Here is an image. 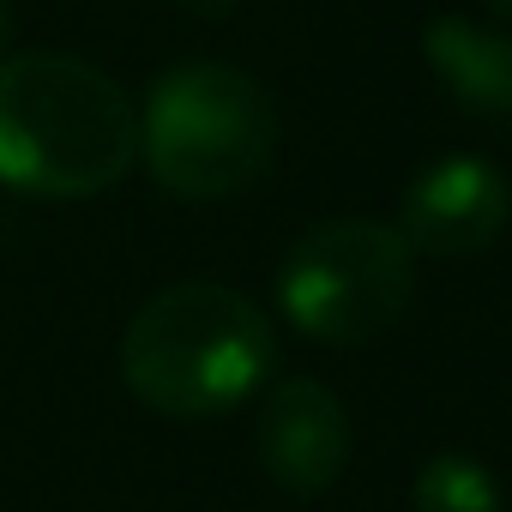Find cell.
<instances>
[{"label": "cell", "instance_id": "1", "mask_svg": "<svg viewBox=\"0 0 512 512\" xmlns=\"http://www.w3.org/2000/svg\"><path fill=\"white\" fill-rule=\"evenodd\" d=\"M139 157L133 97L79 55L0 61V187L91 199Z\"/></svg>", "mask_w": 512, "mask_h": 512}, {"label": "cell", "instance_id": "2", "mask_svg": "<svg viewBox=\"0 0 512 512\" xmlns=\"http://www.w3.org/2000/svg\"><path fill=\"white\" fill-rule=\"evenodd\" d=\"M278 368V332L266 308L229 284L157 290L121 338V374L139 404L163 416H223L247 404Z\"/></svg>", "mask_w": 512, "mask_h": 512}, {"label": "cell", "instance_id": "3", "mask_svg": "<svg viewBox=\"0 0 512 512\" xmlns=\"http://www.w3.org/2000/svg\"><path fill=\"white\" fill-rule=\"evenodd\" d=\"M151 175L181 199H229L266 175L278 151V109L241 67L187 61L151 85L139 115Z\"/></svg>", "mask_w": 512, "mask_h": 512}, {"label": "cell", "instance_id": "4", "mask_svg": "<svg viewBox=\"0 0 512 512\" xmlns=\"http://www.w3.org/2000/svg\"><path fill=\"white\" fill-rule=\"evenodd\" d=\"M410 302L416 253L380 217H326L278 266L284 320L326 350H362L386 338L410 314Z\"/></svg>", "mask_w": 512, "mask_h": 512}, {"label": "cell", "instance_id": "5", "mask_svg": "<svg viewBox=\"0 0 512 512\" xmlns=\"http://www.w3.org/2000/svg\"><path fill=\"white\" fill-rule=\"evenodd\" d=\"M512 217V187L488 157H440L428 163L398 205V235L404 247L428 253V260H470V253L494 247Z\"/></svg>", "mask_w": 512, "mask_h": 512}, {"label": "cell", "instance_id": "6", "mask_svg": "<svg viewBox=\"0 0 512 512\" xmlns=\"http://www.w3.org/2000/svg\"><path fill=\"white\" fill-rule=\"evenodd\" d=\"M260 464L296 500H314L344 476V464H350V410L338 404V392L326 380L290 374L266 392Z\"/></svg>", "mask_w": 512, "mask_h": 512}, {"label": "cell", "instance_id": "7", "mask_svg": "<svg viewBox=\"0 0 512 512\" xmlns=\"http://www.w3.org/2000/svg\"><path fill=\"white\" fill-rule=\"evenodd\" d=\"M422 61L434 67V79L446 85V97L464 115L512 121V37L506 31L440 13L422 31Z\"/></svg>", "mask_w": 512, "mask_h": 512}, {"label": "cell", "instance_id": "8", "mask_svg": "<svg viewBox=\"0 0 512 512\" xmlns=\"http://www.w3.org/2000/svg\"><path fill=\"white\" fill-rule=\"evenodd\" d=\"M410 500H416V512H506L500 476L482 458H464V452H434L416 470Z\"/></svg>", "mask_w": 512, "mask_h": 512}, {"label": "cell", "instance_id": "9", "mask_svg": "<svg viewBox=\"0 0 512 512\" xmlns=\"http://www.w3.org/2000/svg\"><path fill=\"white\" fill-rule=\"evenodd\" d=\"M7 43H13V0H0V61H7Z\"/></svg>", "mask_w": 512, "mask_h": 512}, {"label": "cell", "instance_id": "10", "mask_svg": "<svg viewBox=\"0 0 512 512\" xmlns=\"http://www.w3.org/2000/svg\"><path fill=\"white\" fill-rule=\"evenodd\" d=\"M187 7H193V13H229L235 0H187Z\"/></svg>", "mask_w": 512, "mask_h": 512}, {"label": "cell", "instance_id": "11", "mask_svg": "<svg viewBox=\"0 0 512 512\" xmlns=\"http://www.w3.org/2000/svg\"><path fill=\"white\" fill-rule=\"evenodd\" d=\"M482 7H488V13H494L500 25H512V0H482Z\"/></svg>", "mask_w": 512, "mask_h": 512}]
</instances>
